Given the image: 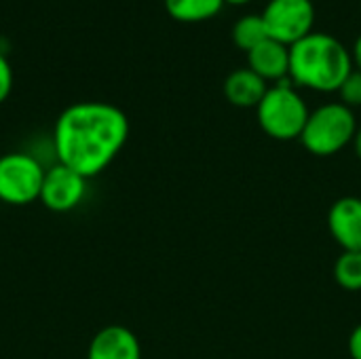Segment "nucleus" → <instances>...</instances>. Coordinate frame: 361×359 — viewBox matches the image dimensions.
Masks as SVG:
<instances>
[{
  "mask_svg": "<svg viewBox=\"0 0 361 359\" xmlns=\"http://www.w3.org/2000/svg\"><path fill=\"white\" fill-rule=\"evenodd\" d=\"M129 138L125 112L106 102L68 106L53 127V154L82 178L99 176L123 150Z\"/></svg>",
  "mask_w": 361,
  "mask_h": 359,
  "instance_id": "f257e3e1",
  "label": "nucleus"
},
{
  "mask_svg": "<svg viewBox=\"0 0 361 359\" xmlns=\"http://www.w3.org/2000/svg\"><path fill=\"white\" fill-rule=\"evenodd\" d=\"M353 72L351 53L345 44L324 32H311L290 47V78L313 91H338Z\"/></svg>",
  "mask_w": 361,
  "mask_h": 359,
  "instance_id": "f03ea898",
  "label": "nucleus"
},
{
  "mask_svg": "<svg viewBox=\"0 0 361 359\" xmlns=\"http://www.w3.org/2000/svg\"><path fill=\"white\" fill-rule=\"evenodd\" d=\"M357 133L355 114L341 102L313 110L300 133L302 146L315 157H332L353 142Z\"/></svg>",
  "mask_w": 361,
  "mask_h": 359,
  "instance_id": "7ed1b4c3",
  "label": "nucleus"
},
{
  "mask_svg": "<svg viewBox=\"0 0 361 359\" xmlns=\"http://www.w3.org/2000/svg\"><path fill=\"white\" fill-rule=\"evenodd\" d=\"M256 110L262 131L281 142L294 138L300 140V133L311 114L305 99L292 89L288 78L271 87Z\"/></svg>",
  "mask_w": 361,
  "mask_h": 359,
  "instance_id": "20e7f679",
  "label": "nucleus"
},
{
  "mask_svg": "<svg viewBox=\"0 0 361 359\" xmlns=\"http://www.w3.org/2000/svg\"><path fill=\"white\" fill-rule=\"evenodd\" d=\"M47 167L32 152H6L0 157V201L27 205L40 197Z\"/></svg>",
  "mask_w": 361,
  "mask_h": 359,
  "instance_id": "39448f33",
  "label": "nucleus"
},
{
  "mask_svg": "<svg viewBox=\"0 0 361 359\" xmlns=\"http://www.w3.org/2000/svg\"><path fill=\"white\" fill-rule=\"evenodd\" d=\"M262 21L273 40L292 47L313 32L315 6L311 0H271Z\"/></svg>",
  "mask_w": 361,
  "mask_h": 359,
  "instance_id": "423d86ee",
  "label": "nucleus"
},
{
  "mask_svg": "<svg viewBox=\"0 0 361 359\" xmlns=\"http://www.w3.org/2000/svg\"><path fill=\"white\" fill-rule=\"evenodd\" d=\"M85 195H87V178H82L80 174H76L74 169L61 163H53L51 167H47L40 197H38V201H42L47 209L59 214L72 212L82 203Z\"/></svg>",
  "mask_w": 361,
  "mask_h": 359,
  "instance_id": "0eeeda50",
  "label": "nucleus"
},
{
  "mask_svg": "<svg viewBox=\"0 0 361 359\" xmlns=\"http://www.w3.org/2000/svg\"><path fill=\"white\" fill-rule=\"evenodd\" d=\"M328 229L343 252H361V199H338L328 212Z\"/></svg>",
  "mask_w": 361,
  "mask_h": 359,
  "instance_id": "6e6552de",
  "label": "nucleus"
},
{
  "mask_svg": "<svg viewBox=\"0 0 361 359\" xmlns=\"http://www.w3.org/2000/svg\"><path fill=\"white\" fill-rule=\"evenodd\" d=\"M87 359H142V347L129 328L112 324L91 339Z\"/></svg>",
  "mask_w": 361,
  "mask_h": 359,
  "instance_id": "1a4fd4ad",
  "label": "nucleus"
},
{
  "mask_svg": "<svg viewBox=\"0 0 361 359\" xmlns=\"http://www.w3.org/2000/svg\"><path fill=\"white\" fill-rule=\"evenodd\" d=\"M250 70L264 80H286L290 76V47L267 38L247 53Z\"/></svg>",
  "mask_w": 361,
  "mask_h": 359,
  "instance_id": "9d476101",
  "label": "nucleus"
},
{
  "mask_svg": "<svg viewBox=\"0 0 361 359\" xmlns=\"http://www.w3.org/2000/svg\"><path fill=\"white\" fill-rule=\"evenodd\" d=\"M267 91V80L250 68L235 70L224 83V95L237 108H258Z\"/></svg>",
  "mask_w": 361,
  "mask_h": 359,
  "instance_id": "9b49d317",
  "label": "nucleus"
},
{
  "mask_svg": "<svg viewBox=\"0 0 361 359\" xmlns=\"http://www.w3.org/2000/svg\"><path fill=\"white\" fill-rule=\"evenodd\" d=\"M224 0H165V8L167 13L178 19V21H186V23H195V21H205L212 19L220 13Z\"/></svg>",
  "mask_w": 361,
  "mask_h": 359,
  "instance_id": "f8f14e48",
  "label": "nucleus"
},
{
  "mask_svg": "<svg viewBox=\"0 0 361 359\" xmlns=\"http://www.w3.org/2000/svg\"><path fill=\"white\" fill-rule=\"evenodd\" d=\"M269 36L267 25L262 21V15H245L241 17L235 28H233V40L239 49L243 51H252L254 47H258L260 42H264Z\"/></svg>",
  "mask_w": 361,
  "mask_h": 359,
  "instance_id": "ddd939ff",
  "label": "nucleus"
},
{
  "mask_svg": "<svg viewBox=\"0 0 361 359\" xmlns=\"http://www.w3.org/2000/svg\"><path fill=\"white\" fill-rule=\"evenodd\" d=\"M336 284L343 290L360 292L361 290V252H343L334 264Z\"/></svg>",
  "mask_w": 361,
  "mask_h": 359,
  "instance_id": "4468645a",
  "label": "nucleus"
},
{
  "mask_svg": "<svg viewBox=\"0 0 361 359\" xmlns=\"http://www.w3.org/2000/svg\"><path fill=\"white\" fill-rule=\"evenodd\" d=\"M338 95H341V104H345L347 108L361 106V72L353 70L345 78V83L338 89Z\"/></svg>",
  "mask_w": 361,
  "mask_h": 359,
  "instance_id": "2eb2a0df",
  "label": "nucleus"
},
{
  "mask_svg": "<svg viewBox=\"0 0 361 359\" xmlns=\"http://www.w3.org/2000/svg\"><path fill=\"white\" fill-rule=\"evenodd\" d=\"M11 89H13V68L6 55L0 51V104L8 97Z\"/></svg>",
  "mask_w": 361,
  "mask_h": 359,
  "instance_id": "dca6fc26",
  "label": "nucleus"
},
{
  "mask_svg": "<svg viewBox=\"0 0 361 359\" xmlns=\"http://www.w3.org/2000/svg\"><path fill=\"white\" fill-rule=\"evenodd\" d=\"M349 353L353 359H361V324L349 336Z\"/></svg>",
  "mask_w": 361,
  "mask_h": 359,
  "instance_id": "f3484780",
  "label": "nucleus"
},
{
  "mask_svg": "<svg viewBox=\"0 0 361 359\" xmlns=\"http://www.w3.org/2000/svg\"><path fill=\"white\" fill-rule=\"evenodd\" d=\"M351 59H353V68L361 72V34L357 36L355 44H353V53H351Z\"/></svg>",
  "mask_w": 361,
  "mask_h": 359,
  "instance_id": "a211bd4d",
  "label": "nucleus"
},
{
  "mask_svg": "<svg viewBox=\"0 0 361 359\" xmlns=\"http://www.w3.org/2000/svg\"><path fill=\"white\" fill-rule=\"evenodd\" d=\"M353 148H355L357 159L361 161V129H357V133H355V138H353Z\"/></svg>",
  "mask_w": 361,
  "mask_h": 359,
  "instance_id": "6ab92c4d",
  "label": "nucleus"
},
{
  "mask_svg": "<svg viewBox=\"0 0 361 359\" xmlns=\"http://www.w3.org/2000/svg\"><path fill=\"white\" fill-rule=\"evenodd\" d=\"M224 2H228V4H247L250 0H224Z\"/></svg>",
  "mask_w": 361,
  "mask_h": 359,
  "instance_id": "aec40b11",
  "label": "nucleus"
},
{
  "mask_svg": "<svg viewBox=\"0 0 361 359\" xmlns=\"http://www.w3.org/2000/svg\"><path fill=\"white\" fill-rule=\"evenodd\" d=\"M360 11H361V0H360Z\"/></svg>",
  "mask_w": 361,
  "mask_h": 359,
  "instance_id": "412c9836",
  "label": "nucleus"
}]
</instances>
